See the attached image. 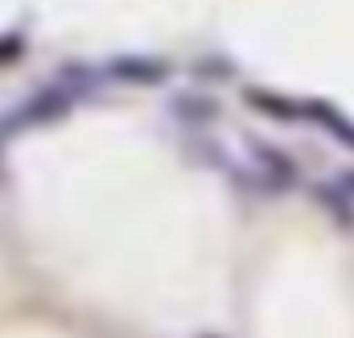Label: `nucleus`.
I'll return each mask as SVG.
<instances>
[{
  "mask_svg": "<svg viewBox=\"0 0 354 338\" xmlns=\"http://www.w3.org/2000/svg\"><path fill=\"white\" fill-rule=\"evenodd\" d=\"M124 62L132 66V71H120L124 79H145V83H157V79L165 75V71H161V62H140V58H124Z\"/></svg>",
  "mask_w": 354,
  "mask_h": 338,
  "instance_id": "f257e3e1",
  "label": "nucleus"
},
{
  "mask_svg": "<svg viewBox=\"0 0 354 338\" xmlns=\"http://www.w3.org/2000/svg\"><path fill=\"white\" fill-rule=\"evenodd\" d=\"M17 50H21V42H0V58L4 54H17Z\"/></svg>",
  "mask_w": 354,
  "mask_h": 338,
  "instance_id": "f03ea898",
  "label": "nucleus"
}]
</instances>
